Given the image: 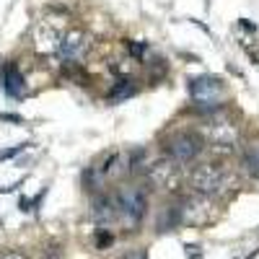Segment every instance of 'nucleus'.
Instances as JSON below:
<instances>
[{"label":"nucleus","mask_w":259,"mask_h":259,"mask_svg":"<svg viewBox=\"0 0 259 259\" xmlns=\"http://www.w3.org/2000/svg\"><path fill=\"white\" fill-rule=\"evenodd\" d=\"M228 184H231V174L223 166H215V163L197 166L189 177V187L194 189V194H205V197L221 194L223 189H228Z\"/></svg>","instance_id":"1"},{"label":"nucleus","mask_w":259,"mask_h":259,"mask_svg":"<svg viewBox=\"0 0 259 259\" xmlns=\"http://www.w3.org/2000/svg\"><path fill=\"white\" fill-rule=\"evenodd\" d=\"M114 205H117V212L119 218L127 223V226H138L143 218H145V210H148V197H145V189L140 187H122L117 189L114 194Z\"/></svg>","instance_id":"2"},{"label":"nucleus","mask_w":259,"mask_h":259,"mask_svg":"<svg viewBox=\"0 0 259 259\" xmlns=\"http://www.w3.org/2000/svg\"><path fill=\"white\" fill-rule=\"evenodd\" d=\"M205 148V140L200 133H192V130H182V133H174L166 140V150L168 158H174L177 163H192L197 161L200 153Z\"/></svg>","instance_id":"3"},{"label":"nucleus","mask_w":259,"mask_h":259,"mask_svg":"<svg viewBox=\"0 0 259 259\" xmlns=\"http://www.w3.org/2000/svg\"><path fill=\"white\" fill-rule=\"evenodd\" d=\"M205 140L215 148H233L239 140V124L228 114H212L205 124Z\"/></svg>","instance_id":"4"},{"label":"nucleus","mask_w":259,"mask_h":259,"mask_svg":"<svg viewBox=\"0 0 259 259\" xmlns=\"http://www.w3.org/2000/svg\"><path fill=\"white\" fill-rule=\"evenodd\" d=\"M215 215V207H212V200L205 197V194H192L187 197L182 205H179V218L184 226H192V228H202L212 221Z\"/></svg>","instance_id":"5"},{"label":"nucleus","mask_w":259,"mask_h":259,"mask_svg":"<svg viewBox=\"0 0 259 259\" xmlns=\"http://www.w3.org/2000/svg\"><path fill=\"white\" fill-rule=\"evenodd\" d=\"M130 166H133V153H130V150H114V153H109L99 166H94L91 177L96 182H101V184L104 182H114L122 174H127Z\"/></svg>","instance_id":"6"},{"label":"nucleus","mask_w":259,"mask_h":259,"mask_svg":"<svg viewBox=\"0 0 259 259\" xmlns=\"http://www.w3.org/2000/svg\"><path fill=\"white\" fill-rule=\"evenodd\" d=\"M189 96L197 101L200 106H215L226 96L223 80L215 78V75H200V78H194V80H189Z\"/></svg>","instance_id":"7"},{"label":"nucleus","mask_w":259,"mask_h":259,"mask_svg":"<svg viewBox=\"0 0 259 259\" xmlns=\"http://www.w3.org/2000/svg\"><path fill=\"white\" fill-rule=\"evenodd\" d=\"M148 182L156 189H174L182 182V168L174 158H158L148 166Z\"/></svg>","instance_id":"8"},{"label":"nucleus","mask_w":259,"mask_h":259,"mask_svg":"<svg viewBox=\"0 0 259 259\" xmlns=\"http://www.w3.org/2000/svg\"><path fill=\"white\" fill-rule=\"evenodd\" d=\"M62 36H65V31H62L57 24H52V21H39V26H36V31H34L36 50H39V52H45V55H50V52H60Z\"/></svg>","instance_id":"9"},{"label":"nucleus","mask_w":259,"mask_h":259,"mask_svg":"<svg viewBox=\"0 0 259 259\" xmlns=\"http://www.w3.org/2000/svg\"><path fill=\"white\" fill-rule=\"evenodd\" d=\"M85 50H89V36H85L83 31L73 29V31H65L62 36V45H60V57L68 60V62H75L85 55Z\"/></svg>","instance_id":"10"},{"label":"nucleus","mask_w":259,"mask_h":259,"mask_svg":"<svg viewBox=\"0 0 259 259\" xmlns=\"http://www.w3.org/2000/svg\"><path fill=\"white\" fill-rule=\"evenodd\" d=\"M117 218H119V212H117L114 197L104 194V197H99V200L94 202V221H96L99 228H109Z\"/></svg>","instance_id":"11"},{"label":"nucleus","mask_w":259,"mask_h":259,"mask_svg":"<svg viewBox=\"0 0 259 259\" xmlns=\"http://www.w3.org/2000/svg\"><path fill=\"white\" fill-rule=\"evenodd\" d=\"M3 91H6L8 96H13V99L24 96V91H26L24 75H21L18 68H16V65H11V62L3 68Z\"/></svg>","instance_id":"12"},{"label":"nucleus","mask_w":259,"mask_h":259,"mask_svg":"<svg viewBox=\"0 0 259 259\" xmlns=\"http://www.w3.org/2000/svg\"><path fill=\"white\" fill-rule=\"evenodd\" d=\"M135 89H133V85H130L127 80H124V85H119V89L117 91H112V101H117V99H124V96H130V94H133Z\"/></svg>","instance_id":"13"},{"label":"nucleus","mask_w":259,"mask_h":259,"mask_svg":"<svg viewBox=\"0 0 259 259\" xmlns=\"http://www.w3.org/2000/svg\"><path fill=\"white\" fill-rule=\"evenodd\" d=\"M0 259H26V256L21 254V251H3V254H0Z\"/></svg>","instance_id":"14"},{"label":"nucleus","mask_w":259,"mask_h":259,"mask_svg":"<svg viewBox=\"0 0 259 259\" xmlns=\"http://www.w3.org/2000/svg\"><path fill=\"white\" fill-rule=\"evenodd\" d=\"M197 249H200V246H192V244H189V246H187V256H189V259H200V251H197Z\"/></svg>","instance_id":"15"},{"label":"nucleus","mask_w":259,"mask_h":259,"mask_svg":"<svg viewBox=\"0 0 259 259\" xmlns=\"http://www.w3.org/2000/svg\"><path fill=\"white\" fill-rule=\"evenodd\" d=\"M122 259H145V254H143V251H130V254H124Z\"/></svg>","instance_id":"16"},{"label":"nucleus","mask_w":259,"mask_h":259,"mask_svg":"<svg viewBox=\"0 0 259 259\" xmlns=\"http://www.w3.org/2000/svg\"><path fill=\"white\" fill-rule=\"evenodd\" d=\"M47 259H60V249H57V246H50V251H47Z\"/></svg>","instance_id":"17"}]
</instances>
